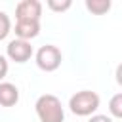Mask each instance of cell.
I'll list each match as a JSON object with an SVG mask.
<instances>
[{"mask_svg":"<svg viewBox=\"0 0 122 122\" xmlns=\"http://www.w3.org/2000/svg\"><path fill=\"white\" fill-rule=\"evenodd\" d=\"M36 114L40 122H63L65 120V111L63 105L59 101V97H55L53 93H44L36 99L34 103Z\"/></svg>","mask_w":122,"mask_h":122,"instance_id":"6da1fadb","label":"cell"},{"mask_svg":"<svg viewBox=\"0 0 122 122\" xmlns=\"http://www.w3.org/2000/svg\"><path fill=\"white\" fill-rule=\"evenodd\" d=\"M69 109L76 116H92L99 109V95L92 90H82L71 95L69 99Z\"/></svg>","mask_w":122,"mask_h":122,"instance_id":"7a4b0ae2","label":"cell"},{"mask_svg":"<svg viewBox=\"0 0 122 122\" xmlns=\"http://www.w3.org/2000/svg\"><path fill=\"white\" fill-rule=\"evenodd\" d=\"M34 59H36V65H38L40 71L53 72V71L59 69V65H61V61H63V55H61V50H59L57 46L46 44V46H42V48L36 51Z\"/></svg>","mask_w":122,"mask_h":122,"instance_id":"3957f363","label":"cell"},{"mask_svg":"<svg viewBox=\"0 0 122 122\" xmlns=\"http://www.w3.org/2000/svg\"><path fill=\"white\" fill-rule=\"evenodd\" d=\"M6 55H8V59H11V61H15V63H25V61H29V59L32 57V46H30V42H27V40L15 38V40L8 42V46H6Z\"/></svg>","mask_w":122,"mask_h":122,"instance_id":"277c9868","label":"cell"},{"mask_svg":"<svg viewBox=\"0 0 122 122\" xmlns=\"http://www.w3.org/2000/svg\"><path fill=\"white\" fill-rule=\"evenodd\" d=\"M42 4L38 0H21L15 6V19L17 21H40Z\"/></svg>","mask_w":122,"mask_h":122,"instance_id":"5b68a950","label":"cell"},{"mask_svg":"<svg viewBox=\"0 0 122 122\" xmlns=\"http://www.w3.org/2000/svg\"><path fill=\"white\" fill-rule=\"evenodd\" d=\"M15 36L19 40H32L38 36L40 32V21H15V29H13Z\"/></svg>","mask_w":122,"mask_h":122,"instance_id":"8992f818","label":"cell"},{"mask_svg":"<svg viewBox=\"0 0 122 122\" xmlns=\"http://www.w3.org/2000/svg\"><path fill=\"white\" fill-rule=\"evenodd\" d=\"M19 101V88L11 82H0V105L13 107Z\"/></svg>","mask_w":122,"mask_h":122,"instance_id":"52a82bcc","label":"cell"},{"mask_svg":"<svg viewBox=\"0 0 122 122\" xmlns=\"http://www.w3.org/2000/svg\"><path fill=\"white\" fill-rule=\"evenodd\" d=\"M86 10L93 15H103L111 10V0H86Z\"/></svg>","mask_w":122,"mask_h":122,"instance_id":"ba28073f","label":"cell"},{"mask_svg":"<svg viewBox=\"0 0 122 122\" xmlns=\"http://www.w3.org/2000/svg\"><path fill=\"white\" fill-rule=\"evenodd\" d=\"M109 112L112 118H120L122 116V93H114L109 101Z\"/></svg>","mask_w":122,"mask_h":122,"instance_id":"9c48e42d","label":"cell"},{"mask_svg":"<svg viewBox=\"0 0 122 122\" xmlns=\"http://www.w3.org/2000/svg\"><path fill=\"white\" fill-rule=\"evenodd\" d=\"M72 6V2L71 0H48V8L51 10V11H67L69 8Z\"/></svg>","mask_w":122,"mask_h":122,"instance_id":"30bf717a","label":"cell"},{"mask_svg":"<svg viewBox=\"0 0 122 122\" xmlns=\"http://www.w3.org/2000/svg\"><path fill=\"white\" fill-rule=\"evenodd\" d=\"M10 30H11V21H10L8 13L0 11V40H4L10 34Z\"/></svg>","mask_w":122,"mask_h":122,"instance_id":"8fae6325","label":"cell"},{"mask_svg":"<svg viewBox=\"0 0 122 122\" xmlns=\"http://www.w3.org/2000/svg\"><path fill=\"white\" fill-rule=\"evenodd\" d=\"M8 59L4 57V55H0V82L6 78V74H8Z\"/></svg>","mask_w":122,"mask_h":122,"instance_id":"7c38bea8","label":"cell"},{"mask_svg":"<svg viewBox=\"0 0 122 122\" xmlns=\"http://www.w3.org/2000/svg\"><path fill=\"white\" fill-rule=\"evenodd\" d=\"M88 122H114V120L111 116H107V114H92V118Z\"/></svg>","mask_w":122,"mask_h":122,"instance_id":"4fadbf2b","label":"cell"}]
</instances>
